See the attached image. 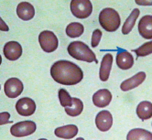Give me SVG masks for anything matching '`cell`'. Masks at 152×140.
Here are the masks:
<instances>
[{
	"instance_id": "6da1fadb",
	"label": "cell",
	"mask_w": 152,
	"mask_h": 140,
	"mask_svg": "<svg viewBox=\"0 0 152 140\" xmlns=\"http://www.w3.org/2000/svg\"><path fill=\"white\" fill-rule=\"evenodd\" d=\"M50 75L54 81L63 85H75L83 78L82 69L75 63L65 60L52 64Z\"/></svg>"
},
{
	"instance_id": "7a4b0ae2",
	"label": "cell",
	"mask_w": 152,
	"mask_h": 140,
	"mask_svg": "<svg viewBox=\"0 0 152 140\" xmlns=\"http://www.w3.org/2000/svg\"><path fill=\"white\" fill-rule=\"evenodd\" d=\"M69 54L77 61H83L86 62H98L96 56L91 50V49L83 41H73L68 46Z\"/></svg>"
},
{
	"instance_id": "3957f363",
	"label": "cell",
	"mask_w": 152,
	"mask_h": 140,
	"mask_svg": "<svg viewBox=\"0 0 152 140\" xmlns=\"http://www.w3.org/2000/svg\"><path fill=\"white\" fill-rule=\"evenodd\" d=\"M99 23L107 32H114L120 26L121 18L114 8L106 7L99 14Z\"/></svg>"
},
{
	"instance_id": "277c9868",
	"label": "cell",
	"mask_w": 152,
	"mask_h": 140,
	"mask_svg": "<svg viewBox=\"0 0 152 140\" xmlns=\"http://www.w3.org/2000/svg\"><path fill=\"white\" fill-rule=\"evenodd\" d=\"M70 7L72 15L78 18H86L93 12V5L89 0H72Z\"/></svg>"
},
{
	"instance_id": "5b68a950",
	"label": "cell",
	"mask_w": 152,
	"mask_h": 140,
	"mask_svg": "<svg viewBox=\"0 0 152 140\" xmlns=\"http://www.w3.org/2000/svg\"><path fill=\"white\" fill-rule=\"evenodd\" d=\"M39 42L41 49L47 53L53 52L56 50L59 45L58 38L52 31L44 30L39 35Z\"/></svg>"
},
{
	"instance_id": "8992f818",
	"label": "cell",
	"mask_w": 152,
	"mask_h": 140,
	"mask_svg": "<svg viewBox=\"0 0 152 140\" xmlns=\"http://www.w3.org/2000/svg\"><path fill=\"white\" fill-rule=\"evenodd\" d=\"M36 128L37 125L33 121H21L11 126L10 133L16 137H23L35 133Z\"/></svg>"
},
{
	"instance_id": "52a82bcc",
	"label": "cell",
	"mask_w": 152,
	"mask_h": 140,
	"mask_svg": "<svg viewBox=\"0 0 152 140\" xmlns=\"http://www.w3.org/2000/svg\"><path fill=\"white\" fill-rule=\"evenodd\" d=\"M4 92L9 98H16L23 92V83L18 78L8 79L4 85Z\"/></svg>"
},
{
	"instance_id": "ba28073f",
	"label": "cell",
	"mask_w": 152,
	"mask_h": 140,
	"mask_svg": "<svg viewBox=\"0 0 152 140\" xmlns=\"http://www.w3.org/2000/svg\"><path fill=\"white\" fill-rule=\"evenodd\" d=\"M16 110L22 116H30L36 111V104L31 98H20L16 104Z\"/></svg>"
},
{
	"instance_id": "9c48e42d",
	"label": "cell",
	"mask_w": 152,
	"mask_h": 140,
	"mask_svg": "<svg viewBox=\"0 0 152 140\" xmlns=\"http://www.w3.org/2000/svg\"><path fill=\"white\" fill-rule=\"evenodd\" d=\"M95 125L101 132H106L112 127L113 116L107 110L101 111L95 117Z\"/></svg>"
},
{
	"instance_id": "30bf717a",
	"label": "cell",
	"mask_w": 152,
	"mask_h": 140,
	"mask_svg": "<svg viewBox=\"0 0 152 140\" xmlns=\"http://www.w3.org/2000/svg\"><path fill=\"white\" fill-rule=\"evenodd\" d=\"M4 55L9 61H17L22 55V47L17 41H8L4 46Z\"/></svg>"
},
{
	"instance_id": "8fae6325",
	"label": "cell",
	"mask_w": 152,
	"mask_h": 140,
	"mask_svg": "<svg viewBox=\"0 0 152 140\" xmlns=\"http://www.w3.org/2000/svg\"><path fill=\"white\" fill-rule=\"evenodd\" d=\"M112 101V93L107 89L98 90L93 95V103L96 107H105Z\"/></svg>"
},
{
	"instance_id": "7c38bea8",
	"label": "cell",
	"mask_w": 152,
	"mask_h": 140,
	"mask_svg": "<svg viewBox=\"0 0 152 140\" xmlns=\"http://www.w3.org/2000/svg\"><path fill=\"white\" fill-rule=\"evenodd\" d=\"M145 79H146V73L144 71H139L131 78L124 81L120 85V89L124 92L132 90L142 83L145 81Z\"/></svg>"
},
{
	"instance_id": "4fadbf2b",
	"label": "cell",
	"mask_w": 152,
	"mask_h": 140,
	"mask_svg": "<svg viewBox=\"0 0 152 140\" xmlns=\"http://www.w3.org/2000/svg\"><path fill=\"white\" fill-rule=\"evenodd\" d=\"M138 32L142 38L152 39V16H144L139 20Z\"/></svg>"
},
{
	"instance_id": "5bb4252c",
	"label": "cell",
	"mask_w": 152,
	"mask_h": 140,
	"mask_svg": "<svg viewBox=\"0 0 152 140\" xmlns=\"http://www.w3.org/2000/svg\"><path fill=\"white\" fill-rule=\"evenodd\" d=\"M116 64L122 70H128L134 65V58L131 53L126 50L118 51L116 54Z\"/></svg>"
},
{
	"instance_id": "9a60e30c",
	"label": "cell",
	"mask_w": 152,
	"mask_h": 140,
	"mask_svg": "<svg viewBox=\"0 0 152 140\" xmlns=\"http://www.w3.org/2000/svg\"><path fill=\"white\" fill-rule=\"evenodd\" d=\"M17 14L22 20H30L35 16V8L30 3L21 2L17 7Z\"/></svg>"
},
{
	"instance_id": "2e32d148",
	"label": "cell",
	"mask_w": 152,
	"mask_h": 140,
	"mask_svg": "<svg viewBox=\"0 0 152 140\" xmlns=\"http://www.w3.org/2000/svg\"><path fill=\"white\" fill-rule=\"evenodd\" d=\"M112 63H113V56L111 53H107L103 57L101 67L99 71V77L102 82H106L109 78L110 71L112 69Z\"/></svg>"
},
{
	"instance_id": "e0dca14e",
	"label": "cell",
	"mask_w": 152,
	"mask_h": 140,
	"mask_svg": "<svg viewBox=\"0 0 152 140\" xmlns=\"http://www.w3.org/2000/svg\"><path fill=\"white\" fill-rule=\"evenodd\" d=\"M54 134L57 137L63 139H72L78 134V127L74 125H67L55 129Z\"/></svg>"
},
{
	"instance_id": "ac0fdd59",
	"label": "cell",
	"mask_w": 152,
	"mask_h": 140,
	"mask_svg": "<svg viewBox=\"0 0 152 140\" xmlns=\"http://www.w3.org/2000/svg\"><path fill=\"white\" fill-rule=\"evenodd\" d=\"M137 114L141 120H148L152 117V104L148 101H143L137 107Z\"/></svg>"
},
{
	"instance_id": "d6986e66",
	"label": "cell",
	"mask_w": 152,
	"mask_h": 140,
	"mask_svg": "<svg viewBox=\"0 0 152 140\" xmlns=\"http://www.w3.org/2000/svg\"><path fill=\"white\" fill-rule=\"evenodd\" d=\"M126 140H152V133L143 128H134L128 132Z\"/></svg>"
},
{
	"instance_id": "ffe728a7",
	"label": "cell",
	"mask_w": 152,
	"mask_h": 140,
	"mask_svg": "<svg viewBox=\"0 0 152 140\" xmlns=\"http://www.w3.org/2000/svg\"><path fill=\"white\" fill-rule=\"evenodd\" d=\"M139 9L138 8H135L132 10L131 14H130V16L126 18V20L125 21V23L123 25V28H122V33L124 35H127L130 33V31H131L135 26V23L136 21L139 16Z\"/></svg>"
},
{
	"instance_id": "44dd1931",
	"label": "cell",
	"mask_w": 152,
	"mask_h": 140,
	"mask_svg": "<svg viewBox=\"0 0 152 140\" xmlns=\"http://www.w3.org/2000/svg\"><path fill=\"white\" fill-rule=\"evenodd\" d=\"M83 110V104L82 100L78 98H72V107H65V113L72 117L78 116Z\"/></svg>"
},
{
	"instance_id": "7402d4cb",
	"label": "cell",
	"mask_w": 152,
	"mask_h": 140,
	"mask_svg": "<svg viewBox=\"0 0 152 140\" xmlns=\"http://www.w3.org/2000/svg\"><path fill=\"white\" fill-rule=\"evenodd\" d=\"M84 27L83 24L78 22L70 23L66 28V34L70 38H78L83 35Z\"/></svg>"
},
{
	"instance_id": "603a6c76",
	"label": "cell",
	"mask_w": 152,
	"mask_h": 140,
	"mask_svg": "<svg viewBox=\"0 0 152 140\" xmlns=\"http://www.w3.org/2000/svg\"><path fill=\"white\" fill-rule=\"evenodd\" d=\"M59 99L61 105L62 107H72V98L71 97L70 93L65 90V89H60L59 91Z\"/></svg>"
},
{
	"instance_id": "cb8c5ba5",
	"label": "cell",
	"mask_w": 152,
	"mask_h": 140,
	"mask_svg": "<svg viewBox=\"0 0 152 140\" xmlns=\"http://www.w3.org/2000/svg\"><path fill=\"white\" fill-rule=\"evenodd\" d=\"M134 52H136L137 57H145L152 53V40L144 43L139 48L133 50Z\"/></svg>"
},
{
	"instance_id": "d4e9b609",
	"label": "cell",
	"mask_w": 152,
	"mask_h": 140,
	"mask_svg": "<svg viewBox=\"0 0 152 140\" xmlns=\"http://www.w3.org/2000/svg\"><path fill=\"white\" fill-rule=\"evenodd\" d=\"M102 31L100 29H95L93 32V35H92V41H91V45L93 48H95L98 46L99 42L101 40L102 38Z\"/></svg>"
},
{
	"instance_id": "484cf974",
	"label": "cell",
	"mask_w": 152,
	"mask_h": 140,
	"mask_svg": "<svg viewBox=\"0 0 152 140\" xmlns=\"http://www.w3.org/2000/svg\"><path fill=\"white\" fill-rule=\"evenodd\" d=\"M9 116H10V115H9L8 113H2V114H1V125L10 123V121L7 119V118H9Z\"/></svg>"
},
{
	"instance_id": "4316f807",
	"label": "cell",
	"mask_w": 152,
	"mask_h": 140,
	"mask_svg": "<svg viewBox=\"0 0 152 140\" xmlns=\"http://www.w3.org/2000/svg\"><path fill=\"white\" fill-rule=\"evenodd\" d=\"M136 3L138 5H152V2H146V1L142 2V1H140V0H137Z\"/></svg>"
},
{
	"instance_id": "83f0119b",
	"label": "cell",
	"mask_w": 152,
	"mask_h": 140,
	"mask_svg": "<svg viewBox=\"0 0 152 140\" xmlns=\"http://www.w3.org/2000/svg\"><path fill=\"white\" fill-rule=\"evenodd\" d=\"M1 25H2V28H1V30L3 31H7L8 30V28L7 27H5V24H4V21L1 19Z\"/></svg>"
},
{
	"instance_id": "f1b7e54d",
	"label": "cell",
	"mask_w": 152,
	"mask_h": 140,
	"mask_svg": "<svg viewBox=\"0 0 152 140\" xmlns=\"http://www.w3.org/2000/svg\"><path fill=\"white\" fill-rule=\"evenodd\" d=\"M75 140H84L83 137H79V138H77V139H75Z\"/></svg>"
},
{
	"instance_id": "f546056e",
	"label": "cell",
	"mask_w": 152,
	"mask_h": 140,
	"mask_svg": "<svg viewBox=\"0 0 152 140\" xmlns=\"http://www.w3.org/2000/svg\"><path fill=\"white\" fill-rule=\"evenodd\" d=\"M39 140H47L46 138H40V139H39Z\"/></svg>"
},
{
	"instance_id": "4dcf8cb0",
	"label": "cell",
	"mask_w": 152,
	"mask_h": 140,
	"mask_svg": "<svg viewBox=\"0 0 152 140\" xmlns=\"http://www.w3.org/2000/svg\"><path fill=\"white\" fill-rule=\"evenodd\" d=\"M151 125H152V124H151Z\"/></svg>"
}]
</instances>
